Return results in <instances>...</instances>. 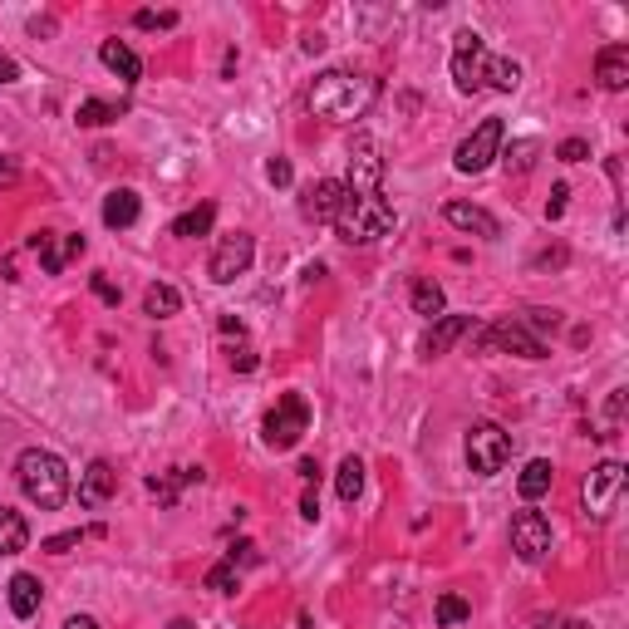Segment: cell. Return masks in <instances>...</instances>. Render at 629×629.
I'll list each match as a JSON object with an SVG mask.
<instances>
[{
  "mask_svg": "<svg viewBox=\"0 0 629 629\" xmlns=\"http://www.w3.org/2000/svg\"><path fill=\"white\" fill-rule=\"evenodd\" d=\"M79 541H84V531H64V536H50V541H45V551L64 556V551H69V546H79Z\"/></svg>",
  "mask_w": 629,
  "mask_h": 629,
  "instance_id": "obj_38",
  "label": "cell"
},
{
  "mask_svg": "<svg viewBox=\"0 0 629 629\" xmlns=\"http://www.w3.org/2000/svg\"><path fill=\"white\" fill-rule=\"evenodd\" d=\"M620 492H625V462H600L590 477H585V487H580V497H585V512L595 516V521H605V516L615 512V502H620Z\"/></svg>",
  "mask_w": 629,
  "mask_h": 629,
  "instance_id": "obj_7",
  "label": "cell"
},
{
  "mask_svg": "<svg viewBox=\"0 0 629 629\" xmlns=\"http://www.w3.org/2000/svg\"><path fill=\"white\" fill-rule=\"evenodd\" d=\"M512 551L526 566L546 561V556H551V521L541 512H516L512 516Z\"/></svg>",
  "mask_w": 629,
  "mask_h": 629,
  "instance_id": "obj_10",
  "label": "cell"
},
{
  "mask_svg": "<svg viewBox=\"0 0 629 629\" xmlns=\"http://www.w3.org/2000/svg\"><path fill=\"white\" fill-rule=\"evenodd\" d=\"M443 217H448V227L477 231V236H487V241H492V236L502 231L492 212H482V207H472V202H448V207H443Z\"/></svg>",
  "mask_w": 629,
  "mask_h": 629,
  "instance_id": "obj_19",
  "label": "cell"
},
{
  "mask_svg": "<svg viewBox=\"0 0 629 629\" xmlns=\"http://www.w3.org/2000/svg\"><path fill=\"white\" fill-rule=\"evenodd\" d=\"M15 79H20V64L10 55H0V84H15Z\"/></svg>",
  "mask_w": 629,
  "mask_h": 629,
  "instance_id": "obj_43",
  "label": "cell"
},
{
  "mask_svg": "<svg viewBox=\"0 0 629 629\" xmlns=\"http://www.w3.org/2000/svg\"><path fill=\"white\" fill-rule=\"evenodd\" d=\"M89 286H94V295H99L104 305H118V300H123V295H118V286L104 276V271H94V281H89Z\"/></svg>",
  "mask_w": 629,
  "mask_h": 629,
  "instance_id": "obj_36",
  "label": "cell"
},
{
  "mask_svg": "<svg viewBox=\"0 0 629 629\" xmlns=\"http://www.w3.org/2000/svg\"><path fill=\"white\" fill-rule=\"evenodd\" d=\"M64 629H99V620H94V615H69Z\"/></svg>",
  "mask_w": 629,
  "mask_h": 629,
  "instance_id": "obj_45",
  "label": "cell"
},
{
  "mask_svg": "<svg viewBox=\"0 0 629 629\" xmlns=\"http://www.w3.org/2000/svg\"><path fill=\"white\" fill-rule=\"evenodd\" d=\"M114 492H118L114 467H109V462H89V472L79 477V502H84V507H104Z\"/></svg>",
  "mask_w": 629,
  "mask_h": 629,
  "instance_id": "obj_16",
  "label": "cell"
},
{
  "mask_svg": "<svg viewBox=\"0 0 629 629\" xmlns=\"http://www.w3.org/2000/svg\"><path fill=\"white\" fill-rule=\"evenodd\" d=\"M335 492H340V502H359V492H364V462H359V458H344L340 462Z\"/></svg>",
  "mask_w": 629,
  "mask_h": 629,
  "instance_id": "obj_28",
  "label": "cell"
},
{
  "mask_svg": "<svg viewBox=\"0 0 629 629\" xmlns=\"http://www.w3.org/2000/svg\"><path fill=\"white\" fill-rule=\"evenodd\" d=\"M408 300H413V315H423V320H438L443 310H448V295L438 281H428V276H418L413 286H408Z\"/></svg>",
  "mask_w": 629,
  "mask_h": 629,
  "instance_id": "obj_22",
  "label": "cell"
},
{
  "mask_svg": "<svg viewBox=\"0 0 629 629\" xmlns=\"http://www.w3.org/2000/svg\"><path fill=\"white\" fill-rule=\"evenodd\" d=\"M551 482H556V467L546 458H531L521 467V477H516V492L526 497V502H536V497H546L551 492Z\"/></svg>",
  "mask_w": 629,
  "mask_h": 629,
  "instance_id": "obj_23",
  "label": "cell"
},
{
  "mask_svg": "<svg viewBox=\"0 0 629 629\" xmlns=\"http://www.w3.org/2000/svg\"><path fill=\"white\" fill-rule=\"evenodd\" d=\"M300 516H305V521L320 516V497H315V487H305V497H300Z\"/></svg>",
  "mask_w": 629,
  "mask_h": 629,
  "instance_id": "obj_40",
  "label": "cell"
},
{
  "mask_svg": "<svg viewBox=\"0 0 629 629\" xmlns=\"http://www.w3.org/2000/svg\"><path fill=\"white\" fill-rule=\"evenodd\" d=\"M467 330H472V315H438V320H433V330L423 335V354H428V359L448 354V349H453Z\"/></svg>",
  "mask_w": 629,
  "mask_h": 629,
  "instance_id": "obj_15",
  "label": "cell"
},
{
  "mask_svg": "<svg viewBox=\"0 0 629 629\" xmlns=\"http://www.w3.org/2000/svg\"><path fill=\"white\" fill-rule=\"evenodd\" d=\"M379 177H384V158H379V143L369 138V133H359L354 138V148H349V192H379Z\"/></svg>",
  "mask_w": 629,
  "mask_h": 629,
  "instance_id": "obj_11",
  "label": "cell"
},
{
  "mask_svg": "<svg viewBox=\"0 0 629 629\" xmlns=\"http://www.w3.org/2000/svg\"><path fill=\"white\" fill-rule=\"evenodd\" d=\"M123 114V104H109V99H84L79 104V123L84 128H104V123H114Z\"/></svg>",
  "mask_w": 629,
  "mask_h": 629,
  "instance_id": "obj_30",
  "label": "cell"
},
{
  "mask_svg": "<svg viewBox=\"0 0 629 629\" xmlns=\"http://www.w3.org/2000/svg\"><path fill=\"white\" fill-rule=\"evenodd\" d=\"M236 585H241V566H231V561H217L207 571V590H217V595H236Z\"/></svg>",
  "mask_w": 629,
  "mask_h": 629,
  "instance_id": "obj_32",
  "label": "cell"
},
{
  "mask_svg": "<svg viewBox=\"0 0 629 629\" xmlns=\"http://www.w3.org/2000/svg\"><path fill=\"white\" fill-rule=\"evenodd\" d=\"M566 197H571V187H566V182H556V192H551V202H546V217H551V222L566 212Z\"/></svg>",
  "mask_w": 629,
  "mask_h": 629,
  "instance_id": "obj_39",
  "label": "cell"
},
{
  "mask_svg": "<svg viewBox=\"0 0 629 629\" xmlns=\"http://www.w3.org/2000/svg\"><path fill=\"white\" fill-rule=\"evenodd\" d=\"M521 629H585V625L571 620V615H536V620H526Z\"/></svg>",
  "mask_w": 629,
  "mask_h": 629,
  "instance_id": "obj_34",
  "label": "cell"
},
{
  "mask_svg": "<svg viewBox=\"0 0 629 629\" xmlns=\"http://www.w3.org/2000/svg\"><path fill=\"white\" fill-rule=\"evenodd\" d=\"M133 25H138V30H172V25H177V15H172V10H138V15H133Z\"/></svg>",
  "mask_w": 629,
  "mask_h": 629,
  "instance_id": "obj_33",
  "label": "cell"
},
{
  "mask_svg": "<svg viewBox=\"0 0 629 629\" xmlns=\"http://www.w3.org/2000/svg\"><path fill=\"white\" fill-rule=\"evenodd\" d=\"M344 197H349V187H344L340 177H320V182H310L300 192V212H305V222H335Z\"/></svg>",
  "mask_w": 629,
  "mask_h": 629,
  "instance_id": "obj_12",
  "label": "cell"
},
{
  "mask_svg": "<svg viewBox=\"0 0 629 629\" xmlns=\"http://www.w3.org/2000/svg\"><path fill=\"white\" fill-rule=\"evenodd\" d=\"M217 222V207L212 202H202V207H192V212H182L177 222H172V236H182V241H197V236H207Z\"/></svg>",
  "mask_w": 629,
  "mask_h": 629,
  "instance_id": "obj_26",
  "label": "cell"
},
{
  "mask_svg": "<svg viewBox=\"0 0 629 629\" xmlns=\"http://www.w3.org/2000/svg\"><path fill=\"white\" fill-rule=\"evenodd\" d=\"M433 615H438V625L443 629H453V625H462V620H472V605L448 590V595H438V610H433Z\"/></svg>",
  "mask_w": 629,
  "mask_h": 629,
  "instance_id": "obj_31",
  "label": "cell"
},
{
  "mask_svg": "<svg viewBox=\"0 0 629 629\" xmlns=\"http://www.w3.org/2000/svg\"><path fill=\"white\" fill-rule=\"evenodd\" d=\"M231 369H236V374H251V369H256V354H251V349H236V354H231Z\"/></svg>",
  "mask_w": 629,
  "mask_h": 629,
  "instance_id": "obj_41",
  "label": "cell"
},
{
  "mask_svg": "<svg viewBox=\"0 0 629 629\" xmlns=\"http://www.w3.org/2000/svg\"><path fill=\"white\" fill-rule=\"evenodd\" d=\"M30 546V521L15 507H0V556H20Z\"/></svg>",
  "mask_w": 629,
  "mask_h": 629,
  "instance_id": "obj_24",
  "label": "cell"
},
{
  "mask_svg": "<svg viewBox=\"0 0 629 629\" xmlns=\"http://www.w3.org/2000/svg\"><path fill=\"white\" fill-rule=\"evenodd\" d=\"M251 256H256V236H251V231H231V236L217 241V251H212V261H207V276H212L217 286H231L236 276L251 271Z\"/></svg>",
  "mask_w": 629,
  "mask_h": 629,
  "instance_id": "obj_8",
  "label": "cell"
},
{
  "mask_svg": "<svg viewBox=\"0 0 629 629\" xmlns=\"http://www.w3.org/2000/svg\"><path fill=\"white\" fill-rule=\"evenodd\" d=\"M290 177H295V172H290L286 158H271V163H266V182H271V187H290Z\"/></svg>",
  "mask_w": 629,
  "mask_h": 629,
  "instance_id": "obj_37",
  "label": "cell"
},
{
  "mask_svg": "<svg viewBox=\"0 0 629 629\" xmlns=\"http://www.w3.org/2000/svg\"><path fill=\"white\" fill-rule=\"evenodd\" d=\"M536 158H541V143H536V138H516L512 148L502 153L507 172H531V168H536Z\"/></svg>",
  "mask_w": 629,
  "mask_h": 629,
  "instance_id": "obj_29",
  "label": "cell"
},
{
  "mask_svg": "<svg viewBox=\"0 0 629 629\" xmlns=\"http://www.w3.org/2000/svg\"><path fill=\"white\" fill-rule=\"evenodd\" d=\"M15 482L40 512H59L69 502V467L50 448H25L15 458Z\"/></svg>",
  "mask_w": 629,
  "mask_h": 629,
  "instance_id": "obj_2",
  "label": "cell"
},
{
  "mask_svg": "<svg viewBox=\"0 0 629 629\" xmlns=\"http://www.w3.org/2000/svg\"><path fill=\"white\" fill-rule=\"evenodd\" d=\"M595 79H600V89L620 94L629 84V45H605V50L595 55Z\"/></svg>",
  "mask_w": 629,
  "mask_h": 629,
  "instance_id": "obj_17",
  "label": "cell"
},
{
  "mask_svg": "<svg viewBox=\"0 0 629 629\" xmlns=\"http://www.w3.org/2000/svg\"><path fill=\"white\" fill-rule=\"evenodd\" d=\"M168 629H197V625H192V620H172Z\"/></svg>",
  "mask_w": 629,
  "mask_h": 629,
  "instance_id": "obj_46",
  "label": "cell"
},
{
  "mask_svg": "<svg viewBox=\"0 0 629 629\" xmlns=\"http://www.w3.org/2000/svg\"><path fill=\"white\" fill-rule=\"evenodd\" d=\"M15 177H20V163H15V158H0V187H10Z\"/></svg>",
  "mask_w": 629,
  "mask_h": 629,
  "instance_id": "obj_44",
  "label": "cell"
},
{
  "mask_svg": "<svg viewBox=\"0 0 629 629\" xmlns=\"http://www.w3.org/2000/svg\"><path fill=\"white\" fill-rule=\"evenodd\" d=\"M99 59H104V69H114L123 84H138V79H143V59L133 55L123 40H104V45H99Z\"/></svg>",
  "mask_w": 629,
  "mask_h": 629,
  "instance_id": "obj_21",
  "label": "cell"
},
{
  "mask_svg": "<svg viewBox=\"0 0 629 629\" xmlns=\"http://www.w3.org/2000/svg\"><path fill=\"white\" fill-rule=\"evenodd\" d=\"M40 600H45V590H40V580L35 575H10V610H15V620H35L40 615Z\"/></svg>",
  "mask_w": 629,
  "mask_h": 629,
  "instance_id": "obj_20",
  "label": "cell"
},
{
  "mask_svg": "<svg viewBox=\"0 0 629 629\" xmlns=\"http://www.w3.org/2000/svg\"><path fill=\"white\" fill-rule=\"evenodd\" d=\"M138 212H143V197L133 192V187H114L109 197H104V227L109 231H123L138 222Z\"/></svg>",
  "mask_w": 629,
  "mask_h": 629,
  "instance_id": "obj_18",
  "label": "cell"
},
{
  "mask_svg": "<svg viewBox=\"0 0 629 629\" xmlns=\"http://www.w3.org/2000/svg\"><path fill=\"white\" fill-rule=\"evenodd\" d=\"M295 472H300V482H305V487H315V482H320V462H315V458H305Z\"/></svg>",
  "mask_w": 629,
  "mask_h": 629,
  "instance_id": "obj_42",
  "label": "cell"
},
{
  "mask_svg": "<svg viewBox=\"0 0 629 629\" xmlns=\"http://www.w3.org/2000/svg\"><path fill=\"white\" fill-rule=\"evenodd\" d=\"M389 227H394V202L384 192H349L335 217V231L349 246H374L379 236H389Z\"/></svg>",
  "mask_w": 629,
  "mask_h": 629,
  "instance_id": "obj_3",
  "label": "cell"
},
{
  "mask_svg": "<svg viewBox=\"0 0 629 629\" xmlns=\"http://www.w3.org/2000/svg\"><path fill=\"white\" fill-rule=\"evenodd\" d=\"M502 143H507V123L502 118H482L458 143L453 163H458V172H482L492 158H502Z\"/></svg>",
  "mask_w": 629,
  "mask_h": 629,
  "instance_id": "obj_6",
  "label": "cell"
},
{
  "mask_svg": "<svg viewBox=\"0 0 629 629\" xmlns=\"http://www.w3.org/2000/svg\"><path fill=\"white\" fill-rule=\"evenodd\" d=\"M482 74H487V45L477 30H458L453 35V84L462 94H477L482 89Z\"/></svg>",
  "mask_w": 629,
  "mask_h": 629,
  "instance_id": "obj_9",
  "label": "cell"
},
{
  "mask_svg": "<svg viewBox=\"0 0 629 629\" xmlns=\"http://www.w3.org/2000/svg\"><path fill=\"white\" fill-rule=\"evenodd\" d=\"M30 251H40V266L59 276L74 256H84V236H59V231H35L30 236Z\"/></svg>",
  "mask_w": 629,
  "mask_h": 629,
  "instance_id": "obj_14",
  "label": "cell"
},
{
  "mask_svg": "<svg viewBox=\"0 0 629 629\" xmlns=\"http://www.w3.org/2000/svg\"><path fill=\"white\" fill-rule=\"evenodd\" d=\"M143 310H148L153 320H172V315L182 310V295L172 286H148L143 290Z\"/></svg>",
  "mask_w": 629,
  "mask_h": 629,
  "instance_id": "obj_27",
  "label": "cell"
},
{
  "mask_svg": "<svg viewBox=\"0 0 629 629\" xmlns=\"http://www.w3.org/2000/svg\"><path fill=\"white\" fill-rule=\"evenodd\" d=\"M556 158H561V163H585V158H590V143H585V138H566V143L556 148Z\"/></svg>",
  "mask_w": 629,
  "mask_h": 629,
  "instance_id": "obj_35",
  "label": "cell"
},
{
  "mask_svg": "<svg viewBox=\"0 0 629 629\" xmlns=\"http://www.w3.org/2000/svg\"><path fill=\"white\" fill-rule=\"evenodd\" d=\"M497 89V94H512L516 84H521V64L507 55H487V74H482V89Z\"/></svg>",
  "mask_w": 629,
  "mask_h": 629,
  "instance_id": "obj_25",
  "label": "cell"
},
{
  "mask_svg": "<svg viewBox=\"0 0 629 629\" xmlns=\"http://www.w3.org/2000/svg\"><path fill=\"white\" fill-rule=\"evenodd\" d=\"M374 99H379V79H369V74H344V69L320 74L315 89H310V109L325 118H340V123L364 118Z\"/></svg>",
  "mask_w": 629,
  "mask_h": 629,
  "instance_id": "obj_1",
  "label": "cell"
},
{
  "mask_svg": "<svg viewBox=\"0 0 629 629\" xmlns=\"http://www.w3.org/2000/svg\"><path fill=\"white\" fill-rule=\"evenodd\" d=\"M482 344L487 349H507V354H521V359H546V344L536 340L521 320H502L492 330H482Z\"/></svg>",
  "mask_w": 629,
  "mask_h": 629,
  "instance_id": "obj_13",
  "label": "cell"
},
{
  "mask_svg": "<svg viewBox=\"0 0 629 629\" xmlns=\"http://www.w3.org/2000/svg\"><path fill=\"white\" fill-rule=\"evenodd\" d=\"M305 428H310V403L300 399V394H281L276 408L266 413V448H276V453H286L295 448L300 438H305Z\"/></svg>",
  "mask_w": 629,
  "mask_h": 629,
  "instance_id": "obj_5",
  "label": "cell"
},
{
  "mask_svg": "<svg viewBox=\"0 0 629 629\" xmlns=\"http://www.w3.org/2000/svg\"><path fill=\"white\" fill-rule=\"evenodd\" d=\"M512 458V438H507V428H497V423H472L467 428V467L477 472V477H497L502 467Z\"/></svg>",
  "mask_w": 629,
  "mask_h": 629,
  "instance_id": "obj_4",
  "label": "cell"
}]
</instances>
